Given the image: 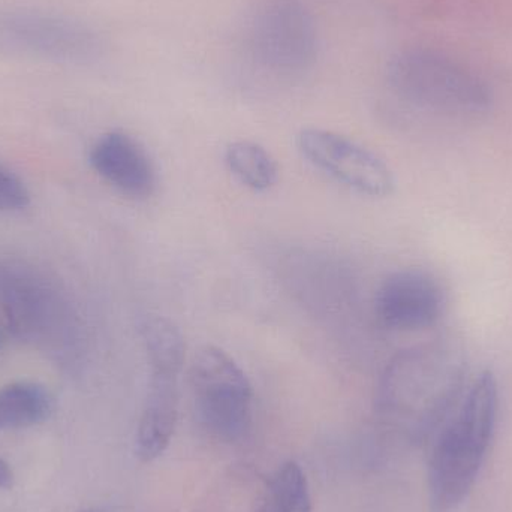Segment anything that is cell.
<instances>
[{
    "mask_svg": "<svg viewBox=\"0 0 512 512\" xmlns=\"http://www.w3.org/2000/svg\"><path fill=\"white\" fill-rule=\"evenodd\" d=\"M256 512H312L309 483L298 463H283L271 475Z\"/></svg>",
    "mask_w": 512,
    "mask_h": 512,
    "instance_id": "4fadbf2b",
    "label": "cell"
},
{
    "mask_svg": "<svg viewBox=\"0 0 512 512\" xmlns=\"http://www.w3.org/2000/svg\"><path fill=\"white\" fill-rule=\"evenodd\" d=\"M466 373L465 351L450 337L400 352L385 370L382 408L415 438H426L453 414Z\"/></svg>",
    "mask_w": 512,
    "mask_h": 512,
    "instance_id": "6da1fadb",
    "label": "cell"
},
{
    "mask_svg": "<svg viewBox=\"0 0 512 512\" xmlns=\"http://www.w3.org/2000/svg\"><path fill=\"white\" fill-rule=\"evenodd\" d=\"M93 170L120 194L146 200L155 192L158 177L147 150L140 141L122 131L102 135L90 150Z\"/></svg>",
    "mask_w": 512,
    "mask_h": 512,
    "instance_id": "8fae6325",
    "label": "cell"
},
{
    "mask_svg": "<svg viewBox=\"0 0 512 512\" xmlns=\"http://www.w3.org/2000/svg\"><path fill=\"white\" fill-rule=\"evenodd\" d=\"M0 307L9 330L26 342L57 345L71 331L62 295L26 268L0 267Z\"/></svg>",
    "mask_w": 512,
    "mask_h": 512,
    "instance_id": "ba28073f",
    "label": "cell"
},
{
    "mask_svg": "<svg viewBox=\"0 0 512 512\" xmlns=\"http://www.w3.org/2000/svg\"><path fill=\"white\" fill-rule=\"evenodd\" d=\"M14 484V474L6 460L0 459V490H9Z\"/></svg>",
    "mask_w": 512,
    "mask_h": 512,
    "instance_id": "2e32d148",
    "label": "cell"
},
{
    "mask_svg": "<svg viewBox=\"0 0 512 512\" xmlns=\"http://www.w3.org/2000/svg\"><path fill=\"white\" fill-rule=\"evenodd\" d=\"M30 204V192L23 180L0 164V213L18 212Z\"/></svg>",
    "mask_w": 512,
    "mask_h": 512,
    "instance_id": "9a60e30c",
    "label": "cell"
},
{
    "mask_svg": "<svg viewBox=\"0 0 512 512\" xmlns=\"http://www.w3.org/2000/svg\"><path fill=\"white\" fill-rule=\"evenodd\" d=\"M444 307L441 283L418 268L391 273L376 292V316L388 330H426L441 319Z\"/></svg>",
    "mask_w": 512,
    "mask_h": 512,
    "instance_id": "30bf717a",
    "label": "cell"
},
{
    "mask_svg": "<svg viewBox=\"0 0 512 512\" xmlns=\"http://www.w3.org/2000/svg\"><path fill=\"white\" fill-rule=\"evenodd\" d=\"M150 384L138 424L135 453L141 462L161 457L173 439L179 415V378L185 364V339L170 319L155 316L143 327Z\"/></svg>",
    "mask_w": 512,
    "mask_h": 512,
    "instance_id": "277c9868",
    "label": "cell"
},
{
    "mask_svg": "<svg viewBox=\"0 0 512 512\" xmlns=\"http://www.w3.org/2000/svg\"><path fill=\"white\" fill-rule=\"evenodd\" d=\"M51 397L33 382H12L0 390V432L36 426L47 420Z\"/></svg>",
    "mask_w": 512,
    "mask_h": 512,
    "instance_id": "7c38bea8",
    "label": "cell"
},
{
    "mask_svg": "<svg viewBox=\"0 0 512 512\" xmlns=\"http://www.w3.org/2000/svg\"><path fill=\"white\" fill-rule=\"evenodd\" d=\"M391 89L408 104L456 122L478 120L493 107L489 83L462 60L430 47H409L391 57Z\"/></svg>",
    "mask_w": 512,
    "mask_h": 512,
    "instance_id": "3957f363",
    "label": "cell"
},
{
    "mask_svg": "<svg viewBox=\"0 0 512 512\" xmlns=\"http://www.w3.org/2000/svg\"><path fill=\"white\" fill-rule=\"evenodd\" d=\"M297 147L309 164L358 194L370 198L393 194L396 182L387 162L343 135L306 128L298 134Z\"/></svg>",
    "mask_w": 512,
    "mask_h": 512,
    "instance_id": "9c48e42d",
    "label": "cell"
},
{
    "mask_svg": "<svg viewBox=\"0 0 512 512\" xmlns=\"http://www.w3.org/2000/svg\"><path fill=\"white\" fill-rule=\"evenodd\" d=\"M81 512H122L119 510H116V508H89V510H84Z\"/></svg>",
    "mask_w": 512,
    "mask_h": 512,
    "instance_id": "e0dca14e",
    "label": "cell"
},
{
    "mask_svg": "<svg viewBox=\"0 0 512 512\" xmlns=\"http://www.w3.org/2000/svg\"><path fill=\"white\" fill-rule=\"evenodd\" d=\"M195 412L203 429L222 442H236L251 426L254 391L242 367L218 346L195 352L191 364Z\"/></svg>",
    "mask_w": 512,
    "mask_h": 512,
    "instance_id": "8992f818",
    "label": "cell"
},
{
    "mask_svg": "<svg viewBox=\"0 0 512 512\" xmlns=\"http://www.w3.org/2000/svg\"><path fill=\"white\" fill-rule=\"evenodd\" d=\"M498 414V381L492 372L480 373L433 444L427 472L430 511H454L468 498L492 444Z\"/></svg>",
    "mask_w": 512,
    "mask_h": 512,
    "instance_id": "7a4b0ae2",
    "label": "cell"
},
{
    "mask_svg": "<svg viewBox=\"0 0 512 512\" xmlns=\"http://www.w3.org/2000/svg\"><path fill=\"white\" fill-rule=\"evenodd\" d=\"M101 53L98 33L74 18L35 9L0 11V54L86 65Z\"/></svg>",
    "mask_w": 512,
    "mask_h": 512,
    "instance_id": "52a82bcc",
    "label": "cell"
},
{
    "mask_svg": "<svg viewBox=\"0 0 512 512\" xmlns=\"http://www.w3.org/2000/svg\"><path fill=\"white\" fill-rule=\"evenodd\" d=\"M225 164L246 188L268 191L279 179V165L268 150L252 141H234L225 150Z\"/></svg>",
    "mask_w": 512,
    "mask_h": 512,
    "instance_id": "5bb4252c",
    "label": "cell"
},
{
    "mask_svg": "<svg viewBox=\"0 0 512 512\" xmlns=\"http://www.w3.org/2000/svg\"><path fill=\"white\" fill-rule=\"evenodd\" d=\"M242 47L252 65L294 75L315 63L318 29L301 0H258L246 14Z\"/></svg>",
    "mask_w": 512,
    "mask_h": 512,
    "instance_id": "5b68a950",
    "label": "cell"
}]
</instances>
